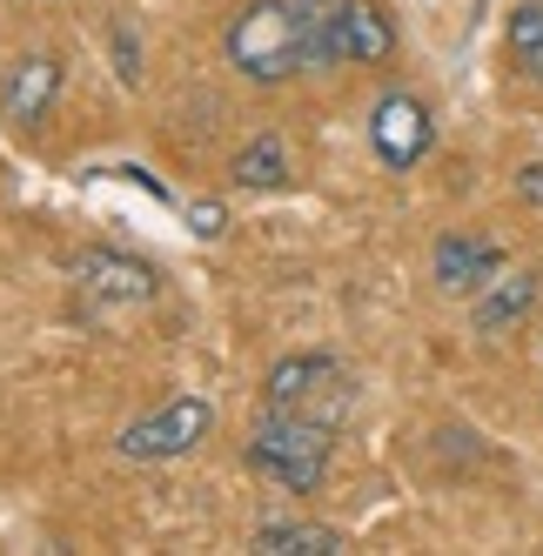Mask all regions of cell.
<instances>
[{
    "label": "cell",
    "mask_w": 543,
    "mask_h": 556,
    "mask_svg": "<svg viewBox=\"0 0 543 556\" xmlns=\"http://www.w3.org/2000/svg\"><path fill=\"white\" fill-rule=\"evenodd\" d=\"M255 549L262 556H336L342 530H329V523H262Z\"/></svg>",
    "instance_id": "11"
},
{
    "label": "cell",
    "mask_w": 543,
    "mask_h": 556,
    "mask_svg": "<svg viewBox=\"0 0 543 556\" xmlns=\"http://www.w3.org/2000/svg\"><path fill=\"white\" fill-rule=\"evenodd\" d=\"M74 282H81V295H101V302H148L154 268L135 255H114V249H88L74 262Z\"/></svg>",
    "instance_id": "9"
},
{
    "label": "cell",
    "mask_w": 543,
    "mask_h": 556,
    "mask_svg": "<svg viewBox=\"0 0 543 556\" xmlns=\"http://www.w3.org/2000/svg\"><path fill=\"white\" fill-rule=\"evenodd\" d=\"M188 222H195L202 242H215V235H222V208H215V202H195V208H188Z\"/></svg>",
    "instance_id": "15"
},
{
    "label": "cell",
    "mask_w": 543,
    "mask_h": 556,
    "mask_svg": "<svg viewBox=\"0 0 543 556\" xmlns=\"http://www.w3.org/2000/svg\"><path fill=\"white\" fill-rule=\"evenodd\" d=\"M329 14L336 0H249L222 27L228 67L255 88H282L289 74L329 67Z\"/></svg>",
    "instance_id": "1"
},
{
    "label": "cell",
    "mask_w": 543,
    "mask_h": 556,
    "mask_svg": "<svg viewBox=\"0 0 543 556\" xmlns=\"http://www.w3.org/2000/svg\"><path fill=\"white\" fill-rule=\"evenodd\" d=\"M396 54V21L376 0H336L329 14V67H382Z\"/></svg>",
    "instance_id": "6"
},
{
    "label": "cell",
    "mask_w": 543,
    "mask_h": 556,
    "mask_svg": "<svg viewBox=\"0 0 543 556\" xmlns=\"http://www.w3.org/2000/svg\"><path fill=\"white\" fill-rule=\"evenodd\" d=\"M236 181L242 188H282L289 181V148L276 135H255L242 154H236Z\"/></svg>",
    "instance_id": "13"
},
{
    "label": "cell",
    "mask_w": 543,
    "mask_h": 556,
    "mask_svg": "<svg viewBox=\"0 0 543 556\" xmlns=\"http://www.w3.org/2000/svg\"><path fill=\"white\" fill-rule=\"evenodd\" d=\"M54 94H61V61L54 54H21V61L0 67V122L41 128Z\"/></svg>",
    "instance_id": "7"
},
{
    "label": "cell",
    "mask_w": 543,
    "mask_h": 556,
    "mask_svg": "<svg viewBox=\"0 0 543 556\" xmlns=\"http://www.w3.org/2000/svg\"><path fill=\"white\" fill-rule=\"evenodd\" d=\"M517 194H523L530 208H543V162H523L517 168Z\"/></svg>",
    "instance_id": "14"
},
{
    "label": "cell",
    "mask_w": 543,
    "mask_h": 556,
    "mask_svg": "<svg viewBox=\"0 0 543 556\" xmlns=\"http://www.w3.org/2000/svg\"><path fill=\"white\" fill-rule=\"evenodd\" d=\"M209 429H215V403H209V395H175L168 409H154V416L128 422L114 450H122L128 463H175V456L195 450Z\"/></svg>",
    "instance_id": "4"
},
{
    "label": "cell",
    "mask_w": 543,
    "mask_h": 556,
    "mask_svg": "<svg viewBox=\"0 0 543 556\" xmlns=\"http://www.w3.org/2000/svg\"><path fill=\"white\" fill-rule=\"evenodd\" d=\"M329 456H336V422H323V416L268 409V416L249 429V463L268 476V483H282V490H295V496L323 490Z\"/></svg>",
    "instance_id": "2"
},
{
    "label": "cell",
    "mask_w": 543,
    "mask_h": 556,
    "mask_svg": "<svg viewBox=\"0 0 543 556\" xmlns=\"http://www.w3.org/2000/svg\"><path fill=\"white\" fill-rule=\"evenodd\" d=\"M530 308H536V275H496V282L477 295L470 323H477V336H503V329H517Z\"/></svg>",
    "instance_id": "10"
},
{
    "label": "cell",
    "mask_w": 543,
    "mask_h": 556,
    "mask_svg": "<svg viewBox=\"0 0 543 556\" xmlns=\"http://www.w3.org/2000/svg\"><path fill=\"white\" fill-rule=\"evenodd\" d=\"M430 141H437V122H430V108H422L416 94H382L376 108H369V148H376V162L382 168H396V175H409L422 154H430Z\"/></svg>",
    "instance_id": "5"
},
{
    "label": "cell",
    "mask_w": 543,
    "mask_h": 556,
    "mask_svg": "<svg viewBox=\"0 0 543 556\" xmlns=\"http://www.w3.org/2000/svg\"><path fill=\"white\" fill-rule=\"evenodd\" d=\"M262 395H268V409H302V416L342 422V409H349V395H356V389H349L336 355H282V363L268 369Z\"/></svg>",
    "instance_id": "3"
},
{
    "label": "cell",
    "mask_w": 543,
    "mask_h": 556,
    "mask_svg": "<svg viewBox=\"0 0 543 556\" xmlns=\"http://www.w3.org/2000/svg\"><path fill=\"white\" fill-rule=\"evenodd\" d=\"M430 268H437V289H450V295H483L496 275H503V249L490 242V235L456 228V235H443V242H437Z\"/></svg>",
    "instance_id": "8"
},
{
    "label": "cell",
    "mask_w": 543,
    "mask_h": 556,
    "mask_svg": "<svg viewBox=\"0 0 543 556\" xmlns=\"http://www.w3.org/2000/svg\"><path fill=\"white\" fill-rule=\"evenodd\" d=\"M503 41H510V61L543 88V0H523V8H510V27H503Z\"/></svg>",
    "instance_id": "12"
},
{
    "label": "cell",
    "mask_w": 543,
    "mask_h": 556,
    "mask_svg": "<svg viewBox=\"0 0 543 556\" xmlns=\"http://www.w3.org/2000/svg\"><path fill=\"white\" fill-rule=\"evenodd\" d=\"M114 61H122V67H114L122 81H135V74H141V48L128 41V34H114Z\"/></svg>",
    "instance_id": "16"
}]
</instances>
